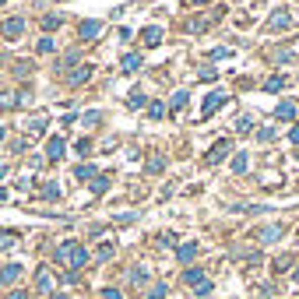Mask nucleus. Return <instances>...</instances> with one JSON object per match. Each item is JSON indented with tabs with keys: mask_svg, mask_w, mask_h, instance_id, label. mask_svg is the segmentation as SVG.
Here are the masks:
<instances>
[{
	"mask_svg": "<svg viewBox=\"0 0 299 299\" xmlns=\"http://www.w3.org/2000/svg\"><path fill=\"white\" fill-rule=\"evenodd\" d=\"M102 299H123V296H120L116 289H102Z\"/></svg>",
	"mask_w": 299,
	"mask_h": 299,
	"instance_id": "nucleus-42",
	"label": "nucleus"
},
{
	"mask_svg": "<svg viewBox=\"0 0 299 299\" xmlns=\"http://www.w3.org/2000/svg\"><path fill=\"white\" fill-rule=\"evenodd\" d=\"M92 151V141H77V155H88Z\"/></svg>",
	"mask_w": 299,
	"mask_h": 299,
	"instance_id": "nucleus-41",
	"label": "nucleus"
},
{
	"mask_svg": "<svg viewBox=\"0 0 299 299\" xmlns=\"http://www.w3.org/2000/svg\"><path fill=\"white\" fill-rule=\"evenodd\" d=\"M275 60H278V64H289V60H292V53H289V50H282V53H275Z\"/></svg>",
	"mask_w": 299,
	"mask_h": 299,
	"instance_id": "nucleus-38",
	"label": "nucleus"
},
{
	"mask_svg": "<svg viewBox=\"0 0 299 299\" xmlns=\"http://www.w3.org/2000/svg\"><path fill=\"white\" fill-rule=\"evenodd\" d=\"M21 32H25V18H7V21L0 25V35H4V39H18Z\"/></svg>",
	"mask_w": 299,
	"mask_h": 299,
	"instance_id": "nucleus-4",
	"label": "nucleus"
},
{
	"mask_svg": "<svg viewBox=\"0 0 299 299\" xmlns=\"http://www.w3.org/2000/svg\"><path fill=\"white\" fill-rule=\"evenodd\" d=\"M50 299H64V296H50Z\"/></svg>",
	"mask_w": 299,
	"mask_h": 299,
	"instance_id": "nucleus-48",
	"label": "nucleus"
},
{
	"mask_svg": "<svg viewBox=\"0 0 299 299\" xmlns=\"http://www.w3.org/2000/svg\"><path fill=\"white\" fill-rule=\"evenodd\" d=\"M187 102H190V92H187V88L173 92V99H169V113H180V109H187Z\"/></svg>",
	"mask_w": 299,
	"mask_h": 299,
	"instance_id": "nucleus-8",
	"label": "nucleus"
},
{
	"mask_svg": "<svg viewBox=\"0 0 299 299\" xmlns=\"http://www.w3.org/2000/svg\"><path fill=\"white\" fill-rule=\"evenodd\" d=\"M145 169H148V173H162V169H165V158H162V155H151Z\"/></svg>",
	"mask_w": 299,
	"mask_h": 299,
	"instance_id": "nucleus-26",
	"label": "nucleus"
},
{
	"mask_svg": "<svg viewBox=\"0 0 299 299\" xmlns=\"http://www.w3.org/2000/svg\"><path fill=\"white\" fill-rule=\"evenodd\" d=\"M18 278H21V264H4V268H0V282L14 285Z\"/></svg>",
	"mask_w": 299,
	"mask_h": 299,
	"instance_id": "nucleus-12",
	"label": "nucleus"
},
{
	"mask_svg": "<svg viewBox=\"0 0 299 299\" xmlns=\"http://www.w3.org/2000/svg\"><path fill=\"white\" fill-rule=\"evenodd\" d=\"M60 264H67L71 271H81L84 264H88V250L81 246V243H60L57 246V253H53Z\"/></svg>",
	"mask_w": 299,
	"mask_h": 299,
	"instance_id": "nucleus-1",
	"label": "nucleus"
},
{
	"mask_svg": "<svg viewBox=\"0 0 299 299\" xmlns=\"http://www.w3.org/2000/svg\"><path fill=\"white\" fill-rule=\"evenodd\" d=\"M7 299H28V292H25V289H11V296Z\"/></svg>",
	"mask_w": 299,
	"mask_h": 299,
	"instance_id": "nucleus-43",
	"label": "nucleus"
},
{
	"mask_svg": "<svg viewBox=\"0 0 299 299\" xmlns=\"http://www.w3.org/2000/svg\"><path fill=\"white\" fill-rule=\"evenodd\" d=\"M88 77H92V67H88V64H81V67H74V71L67 74V81H71V84H84Z\"/></svg>",
	"mask_w": 299,
	"mask_h": 299,
	"instance_id": "nucleus-15",
	"label": "nucleus"
},
{
	"mask_svg": "<svg viewBox=\"0 0 299 299\" xmlns=\"http://www.w3.org/2000/svg\"><path fill=\"white\" fill-rule=\"evenodd\" d=\"M208 25H211V18H194V21H187V32H194V35H197V32H204Z\"/></svg>",
	"mask_w": 299,
	"mask_h": 299,
	"instance_id": "nucleus-20",
	"label": "nucleus"
},
{
	"mask_svg": "<svg viewBox=\"0 0 299 299\" xmlns=\"http://www.w3.org/2000/svg\"><path fill=\"white\" fill-rule=\"evenodd\" d=\"M35 289H39V292H53V275H50V268H39V271H35Z\"/></svg>",
	"mask_w": 299,
	"mask_h": 299,
	"instance_id": "nucleus-10",
	"label": "nucleus"
},
{
	"mask_svg": "<svg viewBox=\"0 0 299 299\" xmlns=\"http://www.w3.org/2000/svg\"><path fill=\"white\" fill-rule=\"evenodd\" d=\"M0 138H4V127H0Z\"/></svg>",
	"mask_w": 299,
	"mask_h": 299,
	"instance_id": "nucleus-49",
	"label": "nucleus"
},
{
	"mask_svg": "<svg viewBox=\"0 0 299 299\" xmlns=\"http://www.w3.org/2000/svg\"><path fill=\"white\" fill-rule=\"evenodd\" d=\"M215 77H219L215 67H204V71H201V81H215Z\"/></svg>",
	"mask_w": 299,
	"mask_h": 299,
	"instance_id": "nucleus-35",
	"label": "nucleus"
},
{
	"mask_svg": "<svg viewBox=\"0 0 299 299\" xmlns=\"http://www.w3.org/2000/svg\"><path fill=\"white\" fill-rule=\"evenodd\" d=\"M165 113H169V106H165V102H148V116H151V120H162Z\"/></svg>",
	"mask_w": 299,
	"mask_h": 299,
	"instance_id": "nucleus-19",
	"label": "nucleus"
},
{
	"mask_svg": "<svg viewBox=\"0 0 299 299\" xmlns=\"http://www.w3.org/2000/svg\"><path fill=\"white\" fill-rule=\"evenodd\" d=\"M95 257H99V261H102V264H106V261H109V257H113V243H102V246H99V253H95Z\"/></svg>",
	"mask_w": 299,
	"mask_h": 299,
	"instance_id": "nucleus-30",
	"label": "nucleus"
},
{
	"mask_svg": "<svg viewBox=\"0 0 299 299\" xmlns=\"http://www.w3.org/2000/svg\"><path fill=\"white\" fill-rule=\"evenodd\" d=\"M77 35H81L84 42H92V39H99V35H102V21H95V18H88V21H81V25H77Z\"/></svg>",
	"mask_w": 299,
	"mask_h": 299,
	"instance_id": "nucleus-3",
	"label": "nucleus"
},
{
	"mask_svg": "<svg viewBox=\"0 0 299 299\" xmlns=\"http://www.w3.org/2000/svg\"><path fill=\"white\" fill-rule=\"evenodd\" d=\"M74 176H77V180H95V176H99V169H95V165H77Z\"/></svg>",
	"mask_w": 299,
	"mask_h": 299,
	"instance_id": "nucleus-22",
	"label": "nucleus"
},
{
	"mask_svg": "<svg viewBox=\"0 0 299 299\" xmlns=\"http://www.w3.org/2000/svg\"><path fill=\"white\" fill-rule=\"evenodd\" d=\"M60 25H64L60 14H46V18H42V28H46V32H53V28H60Z\"/></svg>",
	"mask_w": 299,
	"mask_h": 299,
	"instance_id": "nucleus-23",
	"label": "nucleus"
},
{
	"mask_svg": "<svg viewBox=\"0 0 299 299\" xmlns=\"http://www.w3.org/2000/svg\"><path fill=\"white\" fill-rule=\"evenodd\" d=\"M229 151H232V141H219V145H215V148L208 151V155H204V162H208V165H219V162H222L225 155H229Z\"/></svg>",
	"mask_w": 299,
	"mask_h": 299,
	"instance_id": "nucleus-5",
	"label": "nucleus"
},
{
	"mask_svg": "<svg viewBox=\"0 0 299 299\" xmlns=\"http://www.w3.org/2000/svg\"><path fill=\"white\" fill-rule=\"evenodd\" d=\"M187 4H208V0H187Z\"/></svg>",
	"mask_w": 299,
	"mask_h": 299,
	"instance_id": "nucleus-46",
	"label": "nucleus"
},
{
	"mask_svg": "<svg viewBox=\"0 0 299 299\" xmlns=\"http://www.w3.org/2000/svg\"><path fill=\"white\" fill-rule=\"evenodd\" d=\"M145 102H148V99H145V92H138V88H134V92H131V99H127V106H131V109H141Z\"/></svg>",
	"mask_w": 299,
	"mask_h": 299,
	"instance_id": "nucleus-24",
	"label": "nucleus"
},
{
	"mask_svg": "<svg viewBox=\"0 0 299 299\" xmlns=\"http://www.w3.org/2000/svg\"><path fill=\"white\" fill-rule=\"evenodd\" d=\"M289 141H292V145H299V123L292 127V131H289Z\"/></svg>",
	"mask_w": 299,
	"mask_h": 299,
	"instance_id": "nucleus-44",
	"label": "nucleus"
},
{
	"mask_svg": "<svg viewBox=\"0 0 299 299\" xmlns=\"http://www.w3.org/2000/svg\"><path fill=\"white\" fill-rule=\"evenodd\" d=\"M289 25H292V14H289L285 7H278V11L268 18V32H285Z\"/></svg>",
	"mask_w": 299,
	"mask_h": 299,
	"instance_id": "nucleus-2",
	"label": "nucleus"
},
{
	"mask_svg": "<svg viewBox=\"0 0 299 299\" xmlns=\"http://www.w3.org/2000/svg\"><path fill=\"white\" fill-rule=\"evenodd\" d=\"M194 257H197V243H180V246H176V261H180V264H190Z\"/></svg>",
	"mask_w": 299,
	"mask_h": 299,
	"instance_id": "nucleus-9",
	"label": "nucleus"
},
{
	"mask_svg": "<svg viewBox=\"0 0 299 299\" xmlns=\"http://www.w3.org/2000/svg\"><path fill=\"white\" fill-rule=\"evenodd\" d=\"M225 106V92H211L208 99H204V109H201V116H211L215 109H222Z\"/></svg>",
	"mask_w": 299,
	"mask_h": 299,
	"instance_id": "nucleus-6",
	"label": "nucleus"
},
{
	"mask_svg": "<svg viewBox=\"0 0 299 299\" xmlns=\"http://www.w3.org/2000/svg\"><path fill=\"white\" fill-rule=\"evenodd\" d=\"M106 190H109V176H95V180H92V194L99 197V194H106Z\"/></svg>",
	"mask_w": 299,
	"mask_h": 299,
	"instance_id": "nucleus-21",
	"label": "nucleus"
},
{
	"mask_svg": "<svg viewBox=\"0 0 299 299\" xmlns=\"http://www.w3.org/2000/svg\"><path fill=\"white\" fill-rule=\"evenodd\" d=\"M35 50H39V53H53V39H50V35H42V39H39V46H35Z\"/></svg>",
	"mask_w": 299,
	"mask_h": 299,
	"instance_id": "nucleus-32",
	"label": "nucleus"
},
{
	"mask_svg": "<svg viewBox=\"0 0 299 299\" xmlns=\"http://www.w3.org/2000/svg\"><path fill=\"white\" fill-rule=\"evenodd\" d=\"M81 120H84V123H88V127H92V123H99V113H95V109H92V113H84V116H81Z\"/></svg>",
	"mask_w": 299,
	"mask_h": 299,
	"instance_id": "nucleus-39",
	"label": "nucleus"
},
{
	"mask_svg": "<svg viewBox=\"0 0 299 299\" xmlns=\"http://www.w3.org/2000/svg\"><path fill=\"white\" fill-rule=\"evenodd\" d=\"M296 282H299V268H296Z\"/></svg>",
	"mask_w": 299,
	"mask_h": 299,
	"instance_id": "nucleus-47",
	"label": "nucleus"
},
{
	"mask_svg": "<svg viewBox=\"0 0 299 299\" xmlns=\"http://www.w3.org/2000/svg\"><path fill=\"white\" fill-rule=\"evenodd\" d=\"M225 57H232V50H225V46L222 50H211V60H225Z\"/></svg>",
	"mask_w": 299,
	"mask_h": 299,
	"instance_id": "nucleus-34",
	"label": "nucleus"
},
{
	"mask_svg": "<svg viewBox=\"0 0 299 299\" xmlns=\"http://www.w3.org/2000/svg\"><path fill=\"white\" fill-rule=\"evenodd\" d=\"M120 67H123V71H127V74H134V71H138V67H141V57H138V53H127V57H123V60H120Z\"/></svg>",
	"mask_w": 299,
	"mask_h": 299,
	"instance_id": "nucleus-17",
	"label": "nucleus"
},
{
	"mask_svg": "<svg viewBox=\"0 0 299 299\" xmlns=\"http://www.w3.org/2000/svg\"><path fill=\"white\" fill-rule=\"evenodd\" d=\"M282 236H285V225H264V229L257 232L261 243H275V239H282Z\"/></svg>",
	"mask_w": 299,
	"mask_h": 299,
	"instance_id": "nucleus-7",
	"label": "nucleus"
},
{
	"mask_svg": "<svg viewBox=\"0 0 299 299\" xmlns=\"http://www.w3.org/2000/svg\"><path fill=\"white\" fill-rule=\"evenodd\" d=\"M28 71H32L28 64H14V74H18V77H25V74H28Z\"/></svg>",
	"mask_w": 299,
	"mask_h": 299,
	"instance_id": "nucleus-40",
	"label": "nucleus"
},
{
	"mask_svg": "<svg viewBox=\"0 0 299 299\" xmlns=\"http://www.w3.org/2000/svg\"><path fill=\"white\" fill-rule=\"evenodd\" d=\"M275 116H278V120H296V116H299V106H296V102H282V106L275 109Z\"/></svg>",
	"mask_w": 299,
	"mask_h": 299,
	"instance_id": "nucleus-14",
	"label": "nucleus"
},
{
	"mask_svg": "<svg viewBox=\"0 0 299 299\" xmlns=\"http://www.w3.org/2000/svg\"><path fill=\"white\" fill-rule=\"evenodd\" d=\"M131 282H134V285L148 282V271H145V268H131Z\"/></svg>",
	"mask_w": 299,
	"mask_h": 299,
	"instance_id": "nucleus-29",
	"label": "nucleus"
},
{
	"mask_svg": "<svg viewBox=\"0 0 299 299\" xmlns=\"http://www.w3.org/2000/svg\"><path fill=\"white\" fill-rule=\"evenodd\" d=\"M236 131H239V134H250V131H253V120H250V116H239V120H236Z\"/></svg>",
	"mask_w": 299,
	"mask_h": 299,
	"instance_id": "nucleus-27",
	"label": "nucleus"
},
{
	"mask_svg": "<svg viewBox=\"0 0 299 299\" xmlns=\"http://www.w3.org/2000/svg\"><path fill=\"white\" fill-rule=\"evenodd\" d=\"M134 219H138V211H127V215H116V222H120V225H127V222H134Z\"/></svg>",
	"mask_w": 299,
	"mask_h": 299,
	"instance_id": "nucleus-37",
	"label": "nucleus"
},
{
	"mask_svg": "<svg viewBox=\"0 0 299 299\" xmlns=\"http://www.w3.org/2000/svg\"><path fill=\"white\" fill-rule=\"evenodd\" d=\"M282 88H285V77H282V74H271L268 81H264V92H271V95L282 92Z\"/></svg>",
	"mask_w": 299,
	"mask_h": 299,
	"instance_id": "nucleus-18",
	"label": "nucleus"
},
{
	"mask_svg": "<svg viewBox=\"0 0 299 299\" xmlns=\"http://www.w3.org/2000/svg\"><path fill=\"white\" fill-rule=\"evenodd\" d=\"M64 151H67L64 138H50V145H46V155H50L53 162H60V158H64Z\"/></svg>",
	"mask_w": 299,
	"mask_h": 299,
	"instance_id": "nucleus-11",
	"label": "nucleus"
},
{
	"mask_svg": "<svg viewBox=\"0 0 299 299\" xmlns=\"http://www.w3.org/2000/svg\"><path fill=\"white\" fill-rule=\"evenodd\" d=\"M0 7H4V0H0Z\"/></svg>",
	"mask_w": 299,
	"mask_h": 299,
	"instance_id": "nucleus-51",
	"label": "nucleus"
},
{
	"mask_svg": "<svg viewBox=\"0 0 299 299\" xmlns=\"http://www.w3.org/2000/svg\"><path fill=\"white\" fill-rule=\"evenodd\" d=\"M42 197H46V201H57V197H60V187H57V183H46V187H42Z\"/></svg>",
	"mask_w": 299,
	"mask_h": 299,
	"instance_id": "nucleus-28",
	"label": "nucleus"
},
{
	"mask_svg": "<svg viewBox=\"0 0 299 299\" xmlns=\"http://www.w3.org/2000/svg\"><path fill=\"white\" fill-rule=\"evenodd\" d=\"M4 201H7V190H4V187H0V204H4Z\"/></svg>",
	"mask_w": 299,
	"mask_h": 299,
	"instance_id": "nucleus-45",
	"label": "nucleus"
},
{
	"mask_svg": "<svg viewBox=\"0 0 299 299\" xmlns=\"http://www.w3.org/2000/svg\"><path fill=\"white\" fill-rule=\"evenodd\" d=\"M64 299H74V296H64Z\"/></svg>",
	"mask_w": 299,
	"mask_h": 299,
	"instance_id": "nucleus-50",
	"label": "nucleus"
},
{
	"mask_svg": "<svg viewBox=\"0 0 299 299\" xmlns=\"http://www.w3.org/2000/svg\"><path fill=\"white\" fill-rule=\"evenodd\" d=\"M183 285H194V289L204 285V271H201V268H187V271H183Z\"/></svg>",
	"mask_w": 299,
	"mask_h": 299,
	"instance_id": "nucleus-13",
	"label": "nucleus"
},
{
	"mask_svg": "<svg viewBox=\"0 0 299 299\" xmlns=\"http://www.w3.org/2000/svg\"><path fill=\"white\" fill-rule=\"evenodd\" d=\"M257 141H275V127H261L257 131Z\"/></svg>",
	"mask_w": 299,
	"mask_h": 299,
	"instance_id": "nucleus-33",
	"label": "nucleus"
},
{
	"mask_svg": "<svg viewBox=\"0 0 299 299\" xmlns=\"http://www.w3.org/2000/svg\"><path fill=\"white\" fill-rule=\"evenodd\" d=\"M141 39H145V46H158V42H162V28H158V25H148V28L141 32Z\"/></svg>",
	"mask_w": 299,
	"mask_h": 299,
	"instance_id": "nucleus-16",
	"label": "nucleus"
},
{
	"mask_svg": "<svg viewBox=\"0 0 299 299\" xmlns=\"http://www.w3.org/2000/svg\"><path fill=\"white\" fill-rule=\"evenodd\" d=\"M14 243H18V236L7 232V229H0V246H14Z\"/></svg>",
	"mask_w": 299,
	"mask_h": 299,
	"instance_id": "nucleus-31",
	"label": "nucleus"
},
{
	"mask_svg": "<svg viewBox=\"0 0 299 299\" xmlns=\"http://www.w3.org/2000/svg\"><path fill=\"white\" fill-rule=\"evenodd\" d=\"M165 292H169L165 285H155V289H151V296H148V299H165Z\"/></svg>",
	"mask_w": 299,
	"mask_h": 299,
	"instance_id": "nucleus-36",
	"label": "nucleus"
},
{
	"mask_svg": "<svg viewBox=\"0 0 299 299\" xmlns=\"http://www.w3.org/2000/svg\"><path fill=\"white\" fill-rule=\"evenodd\" d=\"M246 165H250V158L239 151V155H232V173H246Z\"/></svg>",
	"mask_w": 299,
	"mask_h": 299,
	"instance_id": "nucleus-25",
	"label": "nucleus"
}]
</instances>
